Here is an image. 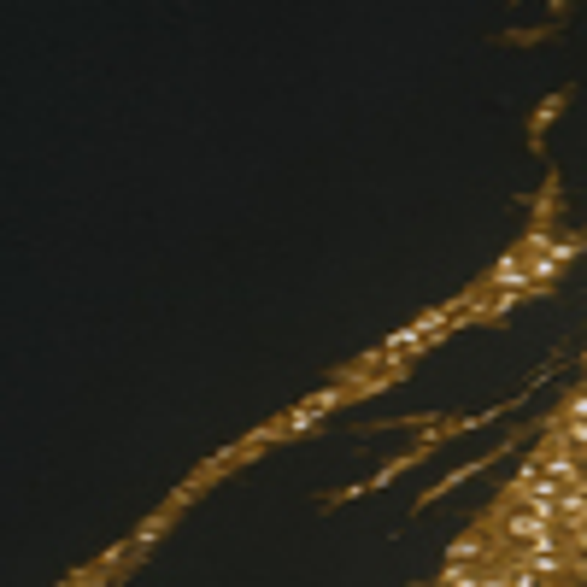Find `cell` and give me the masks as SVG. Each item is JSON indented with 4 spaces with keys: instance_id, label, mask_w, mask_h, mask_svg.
I'll return each mask as SVG.
<instances>
[{
    "instance_id": "1",
    "label": "cell",
    "mask_w": 587,
    "mask_h": 587,
    "mask_svg": "<svg viewBox=\"0 0 587 587\" xmlns=\"http://www.w3.org/2000/svg\"><path fill=\"white\" fill-rule=\"evenodd\" d=\"M359 400V388H353V376H335V382H323L317 394H306L294 411H282V417H271L265 423V435L271 441H294V435H306V429H317L329 411H341V406H353Z\"/></svg>"
},
{
    "instance_id": "2",
    "label": "cell",
    "mask_w": 587,
    "mask_h": 587,
    "mask_svg": "<svg viewBox=\"0 0 587 587\" xmlns=\"http://www.w3.org/2000/svg\"><path fill=\"white\" fill-rule=\"evenodd\" d=\"M494 288H535V259L523 253V247H511L499 265H488L482 271V282H476V294H494Z\"/></svg>"
},
{
    "instance_id": "3",
    "label": "cell",
    "mask_w": 587,
    "mask_h": 587,
    "mask_svg": "<svg viewBox=\"0 0 587 587\" xmlns=\"http://www.w3.org/2000/svg\"><path fill=\"white\" fill-rule=\"evenodd\" d=\"M177 499H165V505H159V511H153V517H147V523H141L136 535H130V564H141V558H147V552H153V546H159V535H165V529H171V523H177Z\"/></svg>"
},
{
    "instance_id": "4",
    "label": "cell",
    "mask_w": 587,
    "mask_h": 587,
    "mask_svg": "<svg viewBox=\"0 0 587 587\" xmlns=\"http://www.w3.org/2000/svg\"><path fill=\"white\" fill-rule=\"evenodd\" d=\"M570 552H576V576H587V523L570 529Z\"/></svg>"
},
{
    "instance_id": "5",
    "label": "cell",
    "mask_w": 587,
    "mask_h": 587,
    "mask_svg": "<svg viewBox=\"0 0 587 587\" xmlns=\"http://www.w3.org/2000/svg\"><path fill=\"white\" fill-rule=\"evenodd\" d=\"M564 100H570V94H552V100H546L541 112H535V136H541L546 124H552V112H558V106H564Z\"/></svg>"
},
{
    "instance_id": "6",
    "label": "cell",
    "mask_w": 587,
    "mask_h": 587,
    "mask_svg": "<svg viewBox=\"0 0 587 587\" xmlns=\"http://www.w3.org/2000/svg\"><path fill=\"white\" fill-rule=\"evenodd\" d=\"M582 364H587V347H582Z\"/></svg>"
}]
</instances>
